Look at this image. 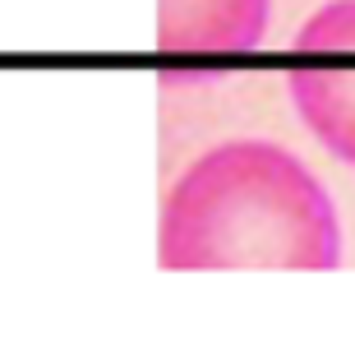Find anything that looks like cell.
Segmentation results:
<instances>
[{
    "label": "cell",
    "instance_id": "cell-1",
    "mask_svg": "<svg viewBox=\"0 0 355 342\" xmlns=\"http://www.w3.org/2000/svg\"><path fill=\"white\" fill-rule=\"evenodd\" d=\"M157 263L171 273L342 263V222L314 171L268 139H231L184 167L162 204Z\"/></svg>",
    "mask_w": 355,
    "mask_h": 342
},
{
    "label": "cell",
    "instance_id": "cell-2",
    "mask_svg": "<svg viewBox=\"0 0 355 342\" xmlns=\"http://www.w3.org/2000/svg\"><path fill=\"white\" fill-rule=\"evenodd\" d=\"M291 102L318 144L355 167V0L314 10L291 38Z\"/></svg>",
    "mask_w": 355,
    "mask_h": 342
},
{
    "label": "cell",
    "instance_id": "cell-3",
    "mask_svg": "<svg viewBox=\"0 0 355 342\" xmlns=\"http://www.w3.org/2000/svg\"><path fill=\"white\" fill-rule=\"evenodd\" d=\"M268 33V0H157L162 56H250Z\"/></svg>",
    "mask_w": 355,
    "mask_h": 342
}]
</instances>
